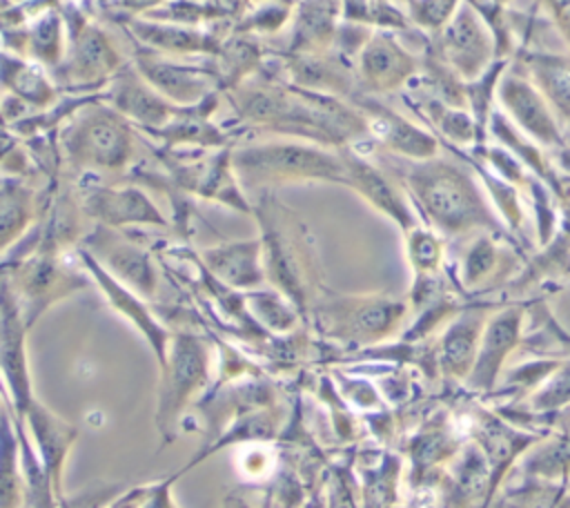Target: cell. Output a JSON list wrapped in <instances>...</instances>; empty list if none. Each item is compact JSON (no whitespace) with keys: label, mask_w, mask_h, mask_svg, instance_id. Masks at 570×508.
I'll return each mask as SVG.
<instances>
[{"label":"cell","mask_w":570,"mask_h":508,"mask_svg":"<svg viewBox=\"0 0 570 508\" xmlns=\"http://www.w3.org/2000/svg\"><path fill=\"white\" fill-rule=\"evenodd\" d=\"M223 96L243 125L278 138L309 140L330 149L370 140L367 120L352 102L296 87L276 71L261 69Z\"/></svg>","instance_id":"cell-1"},{"label":"cell","mask_w":570,"mask_h":508,"mask_svg":"<svg viewBox=\"0 0 570 508\" xmlns=\"http://www.w3.org/2000/svg\"><path fill=\"white\" fill-rule=\"evenodd\" d=\"M499 263V250L490 236H479L470 243L461 261V283L465 287H476L490 279Z\"/></svg>","instance_id":"cell-41"},{"label":"cell","mask_w":570,"mask_h":508,"mask_svg":"<svg viewBox=\"0 0 570 508\" xmlns=\"http://www.w3.org/2000/svg\"><path fill=\"white\" fill-rule=\"evenodd\" d=\"M338 152L345 165V187L354 189L370 207L396 223L401 232L419 225V216L407 192L396 178L390 176L383 165L367 160L354 147H345Z\"/></svg>","instance_id":"cell-15"},{"label":"cell","mask_w":570,"mask_h":508,"mask_svg":"<svg viewBox=\"0 0 570 508\" xmlns=\"http://www.w3.org/2000/svg\"><path fill=\"white\" fill-rule=\"evenodd\" d=\"M385 165L392 167L414 209L439 234L461 236L474 229H497V218L481 189L459 163L432 156L425 160L396 158V163Z\"/></svg>","instance_id":"cell-3"},{"label":"cell","mask_w":570,"mask_h":508,"mask_svg":"<svg viewBox=\"0 0 570 508\" xmlns=\"http://www.w3.org/2000/svg\"><path fill=\"white\" fill-rule=\"evenodd\" d=\"M405 238V254L407 263L412 267L414 281H430L439 279L443 258H445V247L436 229L423 227L421 223L407 232H403Z\"/></svg>","instance_id":"cell-39"},{"label":"cell","mask_w":570,"mask_h":508,"mask_svg":"<svg viewBox=\"0 0 570 508\" xmlns=\"http://www.w3.org/2000/svg\"><path fill=\"white\" fill-rule=\"evenodd\" d=\"M220 96H223V91H216L198 105L180 107L178 116L171 123H167L160 129L147 131L142 136H147L149 140H158L160 147H167V149H180V147L220 149V147H227L229 134H225L218 125H214L209 120V116L218 107Z\"/></svg>","instance_id":"cell-27"},{"label":"cell","mask_w":570,"mask_h":508,"mask_svg":"<svg viewBox=\"0 0 570 508\" xmlns=\"http://www.w3.org/2000/svg\"><path fill=\"white\" fill-rule=\"evenodd\" d=\"M421 56L407 49L392 29H374L354 60L361 94L383 96L403 89L421 74Z\"/></svg>","instance_id":"cell-14"},{"label":"cell","mask_w":570,"mask_h":508,"mask_svg":"<svg viewBox=\"0 0 570 508\" xmlns=\"http://www.w3.org/2000/svg\"><path fill=\"white\" fill-rule=\"evenodd\" d=\"M78 196L89 221L116 229L127 227H169L160 207L138 183H96L82 180Z\"/></svg>","instance_id":"cell-13"},{"label":"cell","mask_w":570,"mask_h":508,"mask_svg":"<svg viewBox=\"0 0 570 508\" xmlns=\"http://www.w3.org/2000/svg\"><path fill=\"white\" fill-rule=\"evenodd\" d=\"M134 65L156 91H160L167 100L180 107L198 105L207 96L223 91L214 62L209 67L183 65L167 58L165 53L138 45L134 53Z\"/></svg>","instance_id":"cell-16"},{"label":"cell","mask_w":570,"mask_h":508,"mask_svg":"<svg viewBox=\"0 0 570 508\" xmlns=\"http://www.w3.org/2000/svg\"><path fill=\"white\" fill-rule=\"evenodd\" d=\"M301 508H327L325 506V497H321V492H312Z\"/></svg>","instance_id":"cell-55"},{"label":"cell","mask_w":570,"mask_h":508,"mask_svg":"<svg viewBox=\"0 0 570 508\" xmlns=\"http://www.w3.org/2000/svg\"><path fill=\"white\" fill-rule=\"evenodd\" d=\"M448 441L450 439H448L443 426H439V423H428L421 432H416L412 437L410 457H412L414 477H419L425 468H430L432 463H436L445 457V452L450 450Z\"/></svg>","instance_id":"cell-43"},{"label":"cell","mask_w":570,"mask_h":508,"mask_svg":"<svg viewBox=\"0 0 570 508\" xmlns=\"http://www.w3.org/2000/svg\"><path fill=\"white\" fill-rule=\"evenodd\" d=\"M214 67L218 71L223 91L240 85L249 76L265 69V51L261 40L254 33L229 29L218 56L214 58Z\"/></svg>","instance_id":"cell-34"},{"label":"cell","mask_w":570,"mask_h":508,"mask_svg":"<svg viewBox=\"0 0 570 508\" xmlns=\"http://www.w3.org/2000/svg\"><path fill=\"white\" fill-rule=\"evenodd\" d=\"M138 127L116 111L105 91L82 105L60 129L62 165L78 176L118 178L138 160Z\"/></svg>","instance_id":"cell-4"},{"label":"cell","mask_w":570,"mask_h":508,"mask_svg":"<svg viewBox=\"0 0 570 508\" xmlns=\"http://www.w3.org/2000/svg\"><path fill=\"white\" fill-rule=\"evenodd\" d=\"M425 120H430V125L450 143L454 145H470V143H479V131H476V123L472 118L470 111H465L463 107H454L448 105L445 100L436 98V96H421L414 105Z\"/></svg>","instance_id":"cell-36"},{"label":"cell","mask_w":570,"mask_h":508,"mask_svg":"<svg viewBox=\"0 0 570 508\" xmlns=\"http://www.w3.org/2000/svg\"><path fill=\"white\" fill-rule=\"evenodd\" d=\"M410 312L407 299L381 292L345 294L325 287L309 310L307 325L321 339L345 348L370 350L399 334Z\"/></svg>","instance_id":"cell-6"},{"label":"cell","mask_w":570,"mask_h":508,"mask_svg":"<svg viewBox=\"0 0 570 508\" xmlns=\"http://www.w3.org/2000/svg\"><path fill=\"white\" fill-rule=\"evenodd\" d=\"M89 281L85 270L71 267L65 252L33 247L18 254H4L2 283L13 292L29 330L51 305L85 290Z\"/></svg>","instance_id":"cell-8"},{"label":"cell","mask_w":570,"mask_h":508,"mask_svg":"<svg viewBox=\"0 0 570 508\" xmlns=\"http://www.w3.org/2000/svg\"><path fill=\"white\" fill-rule=\"evenodd\" d=\"M483 328L485 319L479 310H468L454 316L434 343V365L445 377L468 379L479 352Z\"/></svg>","instance_id":"cell-29"},{"label":"cell","mask_w":570,"mask_h":508,"mask_svg":"<svg viewBox=\"0 0 570 508\" xmlns=\"http://www.w3.org/2000/svg\"><path fill=\"white\" fill-rule=\"evenodd\" d=\"M519 328H521V310L517 307H508L494 314L485 323L474 365L465 379L470 388L488 390L494 383L508 352L514 348L519 339Z\"/></svg>","instance_id":"cell-30"},{"label":"cell","mask_w":570,"mask_h":508,"mask_svg":"<svg viewBox=\"0 0 570 508\" xmlns=\"http://www.w3.org/2000/svg\"><path fill=\"white\" fill-rule=\"evenodd\" d=\"M272 450L267 448V443H243V450L238 452V470L249 477V479H258L265 477L272 470Z\"/></svg>","instance_id":"cell-47"},{"label":"cell","mask_w":570,"mask_h":508,"mask_svg":"<svg viewBox=\"0 0 570 508\" xmlns=\"http://www.w3.org/2000/svg\"><path fill=\"white\" fill-rule=\"evenodd\" d=\"M2 40L4 51L33 60L49 69L53 76V71L62 65L67 56L69 36L65 13L58 9H49L24 25L2 27Z\"/></svg>","instance_id":"cell-24"},{"label":"cell","mask_w":570,"mask_h":508,"mask_svg":"<svg viewBox=\"0 0 570 508\" xmlns=\"http://www.w3.org/2000/svg\"><path fill=\"white\" fill-rule=\"evenodd\" d=\"M212 361L214 348L205 336L189 330L171 332L167 359L158 368L154 412L160 446L176 441L183 414L209 390Z\"/></svg>","instance_id":"cell-7"},{"label":"cell","mask_w":570,"mask_h":508,"mask_svg":"<svg viewBox=\"0 0 570 508\" xmlns=\"http://www.w3.org/2000/svg\"><path fill=\"white\" fill-rule=\"evenodd\" d=\"M281 74L287 82L352 102L358 94L354 62L336 49L325 51H283Z\"/></svg>","instance_id":"cell-20"},{"label":"cell","mask_w":570,"mask_h":508,"mask_svg":"<svg viewBox=\"0 0 570 508\" xmlns=\"http://www.w3.org/2000/svg\"><path fill=\"white\" fill-rule=\"evenodd\" d=\"M289 13H292V2L267 0V2H261L256 9H252L249 13H240V18L232 25V29L243 33H254V36L278 33L283 25L289 20Z\"/></svg>","instance_id":"cell-42"},{"label":"cell","mask_w":570,"mask_h":508,"mask_svg":"<svg viewBox=\"0 0 570 508\" xmlns=\"http://www.w3.org/2000/svg\"><path fill=\"white\" fill-rule=\"evenodd\" d=\"M169 0H109L114 9L125 13V18H136V16H149L156 9L165 7Z\"/></svg>","instance_id":"cell-53"},{"label":"cell","mask_w":570,"mask_h":508,"mask_svg":"<svg viewBox=\"0 0 570 508\" xmlns=\"http://www.w3.org/2000/svg\"><path fill=\"white\" fill-rule=\"evenodd\" d=\"M122 25L136 45L165 56H218L225 40L223 29H200L154 18H125Z\"/></svg>","instance_id":"cell-23"},{"label":"cell","mask_w":570,"mask_h":508,"mask_svg":"<svg viewBox=\"0 0 570 508\" xmlns=\"http://www.w3.org/2000/svg\"><path fill=\"white\" fill-rule=\"evenodd\" d=\"M67 20V56L53 71L58 87L78 91H102L109 80L127 67L114 38L76 9L65 11Z\"/></svg>","instance_id":"cell-9"},{"label":"cell","mask_w":570,"mask_h":508,"mask_svg":"<svg viewBox=\"0 0 570 508\" xmlns=\"http://www.w3.org/2000/svg\"><path fill=\"white\" fill-rule=\"evenodd\" d=\"M341 0H298L285 51H325L341 29Z\"/></svg>","instance_id":"cell-31"},{"label":"cell","mask_w":570,"mask_h":508,"mask_svg":"<svg viewBox=\"0 0 570 508\" xmlns=\"http://www.w3.org/2000/svg\"><path fill=\"white\" fill-rule=\"evenodd\" d=\"M546 4L552 11V18L557 20L561 33L570 45V0H546Z\"/></svg>","instance_id":"cell-54"},{"label":"cell","mask_w":570,"mask_h":508,"mask_svg":"<svg viewBox=\"0 0 570 508\" xmlns=\"http://www.w3.org/2000/svg\"><path fill=\"white\" fill-rule=\"evenodd\" d=\"M508 60H494L479 78L465 82V100L470 107V114L476 123V131H479V143H483L485 131L490 127V118H492V100L494 94L499 89V82L503 78Z\"/></svg>","instance_id":"cell-40"},{"label":"cell","mask_w":570,"mask_h":508,"mask_svg":"<svg viewBox=\"0 0 570 508\" xmlns=\"http://www.w3.org/2000/svg\"><path fill=\"white\" fill-rule=\"evenodd\" d=\"M232 165L249 192H272V187L296 183L345 185V165L338 149L309 140L276 138L232 147Z\"/></svg>","instance_id":"cell-5"},{"label":"cell","mask_w":570,"mask_h":508,"mask_svg":"<svg viewBox=\"0 0 570 508\" xmlns=\"http://www.w3.org/2000/svg\"><path fill=\"white\" fill-rule=\"evenodd\" d=\"M49 198H51V189L47 194H40L27 178L2 176V189H0L2 254H7L40 223Z\"/></svg>","instance_id":"cell-28"},{"label":"cell","mask_w":570,"mask_h":508,"mask_svg":"<svg viewBox=\"0 0 570 508\" xmlns=\"http://www.w3.org/2000/svg\"><path fill=\"white\" fill-rule=\"evenodd\" d=\"M505 508H566V504H561L559 497H552L550 490L530 488L512 492L505 501Z\"/></svg>","instance_id":"cell-49"},{"label":"cell","mask_w":570,"mask_h":508,"mask_svg":"<svg viewBox=\"0 0 570 508\" xmlns=\"http://www.w3.org/2000/svg\"><path fill=\"white\" fill-rule=\"evenodd\" d=\"M2 172L4 176L27 178L31 174V154L18 143V136L11 138L4 129V145H2Z\"/></svg>","instance_id":"cell-48"},{"label":"cell","mask_w":570,"mask_h":508,"mask_svg":"<svg viewBox=\"0 0 570 508\" xmlns=\"http://www.w3.org/2000/svg\"><path fill=\"white\" fill-rule=\"evenodd\" d=\"M27 332L29 325L24 314L9 290L2 283V303H0V365L4 377V397L11 408L22 414L24 408L31 403L33 394V379L29 370L27 356Z\"/></svg>","instance_id":"cell-19"},{"label":"cell","mask_w":570,"mask_h":508,"mask_svg":"<svg viewBox=\"0 0 570 508\" xmlns=\"http://www.w3.org/2000/svg\"><path fill=\"white\" fill-rule=\"evenodd\" d=\"M24 421V428L33 441V448L51 479V486L56 490V497L62 499V475H65V463L71 452V448L78 441V426L58 412H53L49 406H45L38 397L31 399V403L24 408L20 414Z\"/></svg>","instance_id":"cell-22"},{"label":"cell","mask_w":570,"mask_h":508,"mask_svg":"<svg viewBox=\"0 0 570 508\" xmlns=\"http://www.w3.org/2000/svg\"><path fill=\"white\" fill-rule=\"evenodd\" d=\"M497 94L521 131L546 145L561 143V131L552 118V111L543 94L530 80L517 71H508L503 74Z\"/></svg>","instance_id":"cell-26"},{"label":"cell","mask_w":570,"mask_h":508,"mask_svg":"<svg viewBox=\"0 0 570 508\" xmlns=\"http://www.w3.org/2000/svg\"><path fill=\"white\" fill-rule=\"evenodd\" d=\"M22 2H27V0H4L2 9H4V7H16V4H22Z\"/></svg>","instance_id":"cell-56"},{"label":"cell","mask_w":570,"mask_h":508,"mask_svg":"<svg viewBox=\"0 0 570 508\" xmlns=\"http://www.w3.org/2000/svg\"><path fill=\"white\" fill-rule=\"evenodd\" d=\"M245 303L254 321L272 334H292L301 330V323H305V316L301 310L276 287H258L252 292H243Z\"/></svg>","instance_id":"cell-35"},{"label":"cell","mask_w":570,"mask_h":508,"mask_svg":"<svg viewBox=\"0 0 570 508\" xmlns=\"http://www.w3.org/2000/svg\"><path fill=\"white\" fill-rule=\"evenodd\" d=\"M149 488H151V481L125 488L105 508H142V504H145V499L149 495Z\"/></svg>","instance_id":"cell-52"},{"label":"cell","mask_w":570,"mask_h":508,"mask_svg":"<svg viewBox=\"0 0 570 508\" xmlns=\"http://www.w3.org/2000/svg\"><path fill=\"white\" fill-rule=\"evenodd\" d=\"M2 87L33 111H45L58 102V85L51 71L11 51L2 53Z\"/></svg>","instance_id":"cell-32"},{"label":"cell","mask_w":570,"mask_h":508,"mask_svg":"<svg viewBox=\"0 0 570 508\" xmlns=\"http://www.w3.org/2000/svg\"><path fill=\"white\" fill-rule=\"evenodd\" d=\"M76 256H78L80 267L89 274L91 283L102 292V296L111 305V310L118 312L122 319H127L134 325V330L147 341V345L160 368L167 359L171 332L151 312V307L145 303V299L140 294H136L131 287H127L125 283L114 279L87 250H82L78 245Z\"/></svg>","instance_id":"cell-17"},{"label":"cell","mask_w":570,"mask_h":508,"mask_svg":"<svg viewBox=\"0 0 570 508\" xmlns=\"http://www.w3.org/2000/svg\"><path fill=\"white\" fill-rule=\"evenodd\" d=\"M352 105L365 116L370 127V140L385 154L407 160H425L439 156V140L428 129L414 125L410 118L383 105L376 96L356 94Z\"/></svg>","instance_id":"cell-18"},{"label":"cell","mask_w":570,"mask_h":508,"mask_svg":"<svg viewBox=\"0 0 570 508\" xmlns=\"http://www.w3.org/2000/svg\"><path fill=\"white\" fill-rule=\"evenodd\" d=\"M285 423V408L278 403L265 406V408H256L245 412L243 417H238L207 450L196 452L189 463H185V472L194 466H198L200 461H205L207 457H212L214 452L227 448V446H236V443H267L274 437H278L281 426Z\"/></svg>","instance_id":"cell-33"},{"label":"cell","mask_w":570,"mask_h":508,"mask_svg":"<svg viewBox=\"0 0 570 508\" xmlns=\"http://www.w3.org/2000/svg\"><path fill=\"white\" fill-rule=\"evenodd\" d=\"M125 490V483L114 481H94L85 488H80L73 495H65L58 504V508H105L118 492Z\"/></svg>","instance_id":"cell-45"},{"label":"cell","mask_w":570,"mask_h":508,"mask_svg":"<svg viewBox=\"0 0 570 508\" xmlns=\"http://www.w3.org/2000/svg\"><path fill=\"white\" fill-rule=\"evenodd\" d=\"M198 258L214 279L232 290L252 292L267 285L261 236L223 241L218 245L203 247Z\"/></svg>","instance_id":"cell-25"},{"label":"cell","mask_w":570,"mask_h":508,"mask_svg":"<svg viewBox=\"0 0 570 508\" xmlns=\"http://www.w3.org/2000/svg\"><path fill=\"white\" fill-rule=\"evenodd\" d=\"M158 163L165 167L174 185L205 201L220 203L240 214H252L254 203L245 196V189L232 165V147L205 149L200 156H187L178 149H156Z\"/></svg>","instance_id":"cell-10"},{"label":"cell","mask_w":570,"mask_h":508,"mask_svg":"<svg viewBox=\"0 0 570 508\" xmlns=\"http://www.w3.org/2000/svg\"><path fill=\"white\" fill-rule=\"evenodd\" d=\"M185 475V468H180L178 472L174 475H167L158 481H151V488H149V495L142 504V508H180L174 499V492H171V486L176 479H180Z\"/></svg>","instance_id":"cell-50"},{"label":"cell","mask_w":570,"mask_h":508,"mask_svg":"<svg viewBox=\"0 0 570 508\" xmlns=\"http://www.w3.org/2000/svg\"><path fill=\"white\" fill-rule=\"evenodd\" d=\"M252 216L258 223L267 285L283 292L305 316L323 294V270L307 223L274 192H261Z\"/></svg>","instance_id":"cell-2"},{"label":"cell","mask_w":570,"mask_h":508,"mask_svg":"<svg viewBox=\"0 0 570 508\" xmlns=\"http://www.w3.org/2000/svg\"><path fill=\"white\" fill-rule=\"evenodd\" d=\"M428 47L465 82L479 78L497 60L494 33L470 2H463L452 20L428 38Z\"/></svg>","instance_id":"cell-11"},{"label":"cell","mask_w":570,"mask_h":508,"mask_svg":"<svg viewBox=\"0 0 570 508\" xmlns=\"http://www.w3.org/2000/svg\"><path fill=\"white\" fill-rule=\"evenodd\" d=\"M405 2H407L410 22L428 31V36L441 31L461 7V0H405Z\"/></svg>","instance_id":"cell-44"},{"label":"cell","mask_w":570,"mask_h":508,"mask_svg":"<svg viewBox=\"0 0 570 508\" xmlns=\"http://www.w3.org/2000/svg\"><path fill=\"white\" fill-rule=\"evenodd\" d=\"M2 508H20L24 501V475L20 463V441L11 414V406L4 399L2 406Z\"/></svg>","instance_id":"cell-37"},{"label":"cell","mask_w":570,"mask_h":508,"mask_svg":"<svg viewBox=\"0 0 570 508\" xmlns=\"http://www.w3.org/2000/svg\"><path fill=\"white\" fill-rule=\"evenodd\" d=\"M356 481L352 479L347 468H336L327 479V508H358L356 504Z\"/></svg>","instance_id":"cell-46"},{"label":"cell","mask_w":570,"mask_h":508,"mask_svg":"<svg viewBox=\"0 0 570 508\" xmlns=\"http://www.w3.org/2000/svg\"><path fill=\"white\" fill-rule=\"evenodd\" d=\"M80 247L87 250L114 279L131 287L142 299H154L158 294L160 276L156 263L151 254L127 234V229L94 223Z\"/></svg>","instance_id":"cell-12"},{"label":"cell","mask_w":570,"mask_h":508,"mask_svg":"<svg viewBox=\"0 0 570 508\" xmlns=\"http://www.w3.org/2000/svg\"><path fill=\"white\" fill-rule=\"evenodd\" d=\"M105 100L129 123H134L140 134L165 127L180 111V105H174L160 91H156L140 76L136 65H127L109 80Z\"/></svg>","instance_id":"cell-21"},{"label":"cell","mask_w":570,"mask_h":508,"mask_svg":"<svg viewBox=\"0 0 570 508\" xmlns=\"http://www.w3.org/2000/svg\"><path fill=\"white\" fill-rule=\"evenodd\" d=\"M492 2H497V4H501V7H503L508 0H492Z\"/></svg>","instance_id":"cell-57"},{"label":"cell","mask_w":570,"mask_h":508,"mask_svg":"<svg viewBox=\"0 0 570 508\" xmlns=\"http://www.w3.org/2000/svg\"><path fill=\"white\" fill-rule=\"evenodd\" d=\"M379 0H341V18L343 22L365 25L374 29Z\"/></svg>","instance_id":"cell-51"},{"label":"cell","mask_w":570,"mask_h":508,"mask_svg":"<svg viewBox=\"0 0 570 508\" xmlns=\"http://www.w3.org/2000/svg\"><path fill=\"white\" fill-rule=\"evenodd\" d=\"M525 65L541 94L566 116H570V62L552 53H528Z\"/></svg>","instance_id":"cell-38"}]
</instances>
